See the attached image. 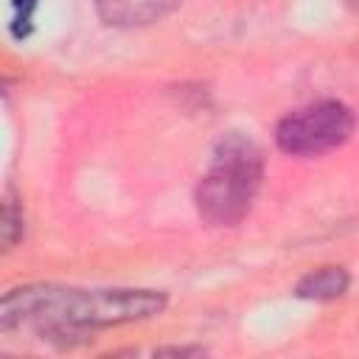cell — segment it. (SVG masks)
<instances>
[{
    "label": "cell",
    "instance_id": "1",
    "mask_svg": "<svg viewBox=\"0 0 359 359\" xmlns=\"http://www.w3.org/2000/svg\"><path fill=\"white\" fill-rule=\"evenodd\" d=\"M168 297L157 289H73L56 283H28L8 289L0 303V328L31 325L59 348H76L95 328L157 317Z\"/></svg>",
    "mask_w": 359,
    "mask_h": 359
},
{
    "label": "cell",
    "instance_id": "2",
    "mask_svg": "<svg viewBox=\"0 0 359 359\" xmlns=\"http://www.w3.org/2000/svg\"><path fill=\"white\" fill-rule=\"evenodd\" d=\"M264 157L252 137L227 132L196 185V210L213 227H236L252 208L261 188Z\"/></svg>",
    "mask_w": 359,
    "mask_h": 359
},
{
    "label": "cell",
    "instance_id": "3",
    "mask_svg": "<svg viewBox=\"0 0 359 359\" xmlns=\"http://www.w3.org/2000/svg\"><path fill=\"white\" fill-rule=\"evenodd\" d=\"M356 126L351 107L342 101H314L294 112H286L275 126V143L294 157H317L342 146Z\"/></svg>",
    "mask_w": 359,
    "mask_h": 359
},
{
    "label": "cell",
    "instance_id": "4",
    "mask_svg": "<svg viewBox=\"0 0 359 359\" xmlns=\"http://www.w3.org/2000/svg\"><path fill=\"white\" fill-rule=\"evenodd\" d=\"M182 0H95L98 17L112 28H143L171 14Z\"/></svg>",
    "mask_w": 359,
    "mask_h": 359
},
{
    "label": "cell",
    "instance_id": "5",
    "mask_svg": "<svg viewBox=\"0 0 359 359\" xmlns=\"http://www.w3.org/2000/svg\"><path fill=\"white\" fill-rule=\"evenodd\" d=\"M351 286V275L345 266H317L311 272H306L297 286H294V294L300 300H337L348 292Z\"/></svg>",
    "mask_w": 359,
    "mask_h": 359
},
{
    "label": "cell",
    "instance_id": "6",
    "mask_svg": "<svg viewBox=\"0 0 359 359\" xmlns=\"http://www.w3.org/2000/svg\"><path fill=\"white\" fill-rule=\"evenodd\" d=\"M25 233V216H22V205L17 199V194L11 188H6L3 194V222H0V238H3V250H14L17 241Z\"/></svg>",
    "mask_w": 359,
    "mask_h": 359
},
{
    "label": "cell",
    "instance_id": "7",
    "mask_svg": "<svg viewBox=\"0 0 359 359\" xmlns=\"http://www.w3.org/2000/svg\"><path fill=\"white\" fill-rule=\"evenodd\" d=\"M34 8H36V0H14V14H11V34L17 39H25L31 34V25H34Z\"/></svg>",
    "mask_w": 359,
    "mask_h": 359
},
{
    "label": "cell",
    "instance_id": "8",
    "mask_svg": "<svg viewBox=\"0 0 359 359\" xmlns=\"http://www.w3.org/2000/svg\"><path fill=\"white\" fill-rule=\"evenodd\" d=\"M157 356H165V353H171V356H202L205 353V348H185V345H174V348H157L154 351Z\"/></svg>",
    "mask_w": 359,
    "mask_h": 359
},
{
    "label": "cell",
    "instance_id": "9",
    "mask_svg": "<svg viewBox=\"0 0 359 359\" xmlns=\"http://www.w3.org/2000/svg\"><path fill=\"white\" fill-rule=\"evenodd\" d=\"M345 3H348V6L353 8V11H359V0H345Z\"/></svg>",
    "mask_w": 359,
    "mask_h": 359
}]
</instances>
